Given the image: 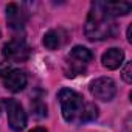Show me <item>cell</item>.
<instances>
[{"label": "cell", "mask_w": 132, "mask_h": 132, "mask_svg": "<svg viewBox=\"0 0 132 132\" xmlns=\"http://www.w3.org/2000/svg\"><path fill=\"white\" fill-rule=\"evenodd\" d=\"M121 78H123L124 82H127V84L132 82V64H130V62H126L124 69H123V72H121Z\"/></svg>", "instance_id": "4fadbf2b"}, {"label": "cell", "mask_w": 132, "mask_h": 132, "mask_svg": "<svg viewBox=\"0 0 132 132\" xmlns=\"http://www.w3.org/2000/svg\"><path fill=\"white\" fill-rule=\"evenodd\" d=\"M65 39H67V34L62 28H54L45 33L44 36V45L48 50H57L59 47H62L65 44Z\"/></svg>", "instance_id": "30bf717a"}, {"label": "cell", "mask_w": 132, "mask_h": 132, "mask_svg": "<svg viewBox=\"0 0 132 132\" xmlns=\"http://www.w3.org/2000/svg\"><path fill=\"white\" fill-rule=\"evenodd\" d=\"M90 93L95 100H100V101H112L117 95V84L113 82V79L110 78H106V76H101V78H96L90 82Z\"/></svg>", "instance_id": "8992f818"}, {"label": "cell", "mask_w": 132, "mask_h": 132, "mask_svg": "<svg viewBox=\"0 0 132 132\" xmlns=\"http://www.w3.org/2000/svg\"><path fill=\"white\" fill-rule=\"evenodd\" d=\"M5 109H6V115H8V124L14 132H22L27 127V112L23 110L22 104L14 100V98H8L3 101Z\"/></svg>", "instance_id": "5b68a950"}, {"label": "cell", "mask_w": 132, "mask_h": 132, "mask_svg": "<svg viewBox=\"0 0 132 132\" xmlns=\"http://www.w3.org/2000/svg\"><path fill=\"white\" fill-rule=\"evenodd\" d=\"M130 33H132V25H129V28H127V40H129V42H132V39H130Z\"/></svg>", "instance_id": "9a60e30c"}, {"label": "cell", "mask_w": 132, "mask_h": 132, "mask_svg": "<svg viewBox=\"0 0 132 132\" xmlns=\"http://www.w3.org/2000/svg\"><path fill=\"white\" fill-rule=\"evenodd\" d=\"M31 54V50L23 37H14L2 48V56L8 62H25Z\"/></svg>", "instance_id": "277c9868"}, {"label": "cell", "mask_w": 132, "mask_h": 132, "mask_svg": "<svg viewBox=\"0 0 132 132\" xmlns=\"http://www.w3.org/2000/svg\"><path fill=\"white\" fill-rule=\"evenodd\" d=\"M129 126H130V118L127 117V120H126V129H127V130H126V132H129Z\"/></svg>", "instance_id": "2e32d148"}, {"label": "cell", "mask_w": 132, "mask_h": 132, "mask_svg": "<svg viewBox=\"0 0 132 132\" xmlns=\"http://www.w3.org/2000/svg\"><path fill=\"white\" fill-rule=\"evenodd\" d=\"M28 14L19 3H10L6 6V22L13 30H22L27 23Z\"/></svg>", "instance_id": "ba28073f"}, {"label": "cell", "mask_w": 132, "mask_h": 132, "mask_svg": "<svg viewBox=\"0 0 132 132\" xmlns=\"http://www.w3.org/2000/svg\"><path fill=\"white\" fill-rule=\"evenodd\" d=\"M3 86L5 89H8L13 93H17L20 90H23L28 84V76L25 72L19 70V69H10L3 76Z\"/></svg>", "instance_id": "52a82bcc"}, {"label": "cell", "mask_w": 132, "mask_h": 132, "mask_svg": "<svg viewBox=\"0 0 132 132\" xmlns=\"http://www.w3.org/2000/svg\"><path fill=\"white\" fill-rule=\"evenodd\" d=\"M123 61H124V51L121 48H117V47L109 48L103 54V57H101L103 67L107 69V70H117V69H120V65L123 64Z\"/></svg>", "instance_id": "9c48e42d"}, {"label": "cell", "mask_w": 132, "mask_h": 132, "mask_svg": "<svg viewBox=\"0 0 132 132\" xmlns=\"http://www.w3.org/2000/svg\"><path fill=\"white\" fill-rule=\"evenodd\" d=\"M62 117L67 123L84 124L98 118V107L93 103H87L84 96L72 89H61L57 93Z\"/></svg>", "instance_id": "6da1fadb"}, {"label": "cell", "mask_w": 132, "mask_h": 132, "mask_svg": "<svg viewBox=\"0 0 132 132\" xmlns=\"http://www.w3.org/2000/svg\"><path fill=\"white\" fill-rule=\"evenodd\" d=\"M93 59V54L89 48L76 45L72 48L67 62H65V76L67 78H75L78 75H82L86 72L87 64Z\"/></svg>", "instance_id": "3957f363"}, {"label": "cell", "mask_w": 132, "mask_h": 132, "mask_svg": "<svg viewBox=\"0 0 132 132\" xmlns=\"http://www.w3.org/2000/svg\"><path fill=\"white\" fill-rule=\"evenodd\" d=\"M30 132H48L45 127H36V129H33V130H30Z\"/></svg>", "instance_id": "5bb4252c"}, {"label": "cell", "mask_w": 132, "mask_h": 132, "mask_svg": "<svg viewBox=\"0 0 132 132\" xmlns=\"http://www.w3.org/2000/svg\"><path fill=\"white\" fill-rule=\"evenodd\" d=\"M31 109H33L34 113L39 115V117H45V115H47V106L44 104V101H42L40 98H36V100L31 101Z\"/></svg>", "instance_id": "7c38bea8"}, {"label": "cell", "mask_w": 132, "mask_h": 132, "mask_svg": "<svg viewBox=\"0 0 132 132\" xmlns=\"http://www.w3.org/2000/svg\"><path fill=\"white\" fill-rule=\"evenodd\" d=\"M0 34H2V33H0Z\"/></svg>", "instance_id": "e0dca14e"}, {"label": "cell", "mask_w": 132, "mask_h": 132, "mask_svg": "<svg viewBox=\"0 0 132 132\" xmlns=\"http://www.w3.org/2000/svg\"><path fill=\"white\" fill-rule=\"evenodd\" d=\"M118 28L115 17H112L103 6V2H93L86 20L84 33L89 40H106L115 37Z\"/></svg>", "instance_id": "7a4b0ae2"}, {"label": "cell", "mask_w": 132, "mask_h": 132, "mask_svg": "<svg viewBox=\"0 0 132 132\" xmlns=\"http://www.w3.org/2000/svg\"><path fill=\"white\" fill-rule=\"evenodd\" d=\"M103 6H104V10H106L112 17L126 16V14H129L130 10H132V3H130V2H103Z\"/></svg>", "instance_id": "8fae6325"}]
</instances>
